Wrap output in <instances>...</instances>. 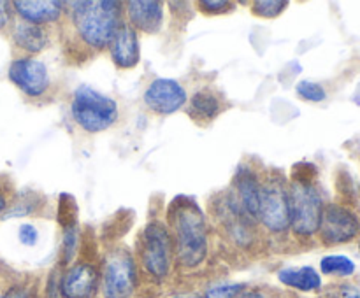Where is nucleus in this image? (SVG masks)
<instances>
[{"label": "nucleus", "instance_id": "12", "mask_svg": "<svg viewBox=\"0 0 360 298\" xmlns=\"http://www.w3.org/2000/svg\"><path fill=\"white\" fill-rule=\"evenodd\" d=\"M162 2L157 0H132L127 2V14L130 23L146 34H157L164 23Z\"/></svg>", "mask_w": 360, "mask_h": 298}, {"label": "nucleus", "instance_id": "14", "mask_svg": "<svg viewBox=\"0 0 360 298\" xmlns=\"http://www.w3.org/2000/svg\"><path fill=\"white\" fill-rule=\"evenodd\" d=\"M236 189H238V200L245 212L250 217H257L260 205V191H262V182L259 181L255 172L252 168L241 167L236 172L234 177Z\"/></svg>", "mask_w": 360, "mask_h": 298}, {"label": "nucleus", "instance_id": "26", "mask_svg": "<svg viewBox=\"0 0 360 298\" xmlns=\"http://www.w3.org/2000/svg\"><path fill=\"white\" fill-rule=\"evenodd\" d=\"M37 230L32 224H21L20 228V242L25 245H35L37 242Z\"/></svg>", "mask_w": 360, "mask_h": 298}, {"label": "nucleus", "instance_id": "29", "mask_svg": "<svg viewBox=\"0 0 360 298\" xmlns=\"http://www.w3.org/2000/svg\"><path fill=\"white\" fill-rule=\"evenodd\" d=\"M238 298H266L259 291H246V293H241Z\"/></svg>", "mask_w": 360, "mask_h": 298}, {"label": "nucleus", "instance_id": "20", "mask_svg": "<svg viewBox=\"0 0 360 298\" xmlns=\"http://www.w3.org/2000/svg\"><path fill=\"white\" fill-rule=\"evenodd\" d=\"M58 223L62 224L63 228L77 226V203L76 200L70 195H67V193H62V195H60Z\"/></svg>", "mask_w": 360, "mask_h": 298}, {"label": "nucleus", "instance_id": "16", "mask_svg": "<svg viewBox=\"0 0 360 298\" xmlns=\"http://www.w3.org/2000/svg\"><path fill=\"white\" fill-rule=\"evenodd\" d=\"M221 111V100L213 90L202 88L193 93L190 100V116L197 121H211L217 118Z\"/></svg>", "mask_w": 360, "mask_h": 298}, {"label": "nucleus", "instance_id": "19", "mask_svg": "<svg viewBox=\"0 0 360 298\" xmlns=\"http://www.w3.org/2000/svg\"><path fill=\"white\" fill-rule=\"evenodd\" d=\"M320 269L327 276H341L347 277L355 272V263L348 256L343 255H330L320 262Z\"/></svg>", "mask_w": 360, "mask_h": 298}, {"label": "nucleus", "instance_id": "17", "mask_svg": "<svg viewBox=\"0 0 360 298\" xmlns=\"http://www.w3.org/2000/svg\"><path fill=\"white\" fill-rule=\"evenodd\" d=\"M13 39L21 49L28 53L42 51L44 46L48 44V35H46L44 28L41 25L28 23V21H21L16 25Z\"/></svg>", "mask_w": 360, "mask_h": 298}, {"label": "nucleus", "instance_id": "5", "mask_svg": "<svg viewBox=\"0 0 360 298\" xmlns=\"http://www.w3.org/2000/svg\"><path fill=\"white\" fill-rule=\"evenodd\" d=\"M171 256H172V241L169 235L167 228L162 223L148 224L143 231V238H141V262H143L144 269L151 273V276L165 277L171 269Z\"/></svg>", "mask_w": 360, "mask_h": 298}, {"label": "nucleus", "instance_id": "6", "mask_svg": "<svg viewBox=\"0 0 360 298\" xmlns=\"http://www.w3.org/2000/svg\"><path fill=\"white\" fill-rule=\"evenodd\" d=\"M257 217L271 231H285L290 226L288 189L281 177H269L262 184Z\"/></svg>", "mask_w": 360, "mask_h": 298}, {"label": "nucleus", "instance_id": "18", "mask_svg": "<svg viewBox=\"0 0 360 298\" xmlns=\"http://www.w3.org/2000/svg\"><path fill=\"white\" fill-rule=\"evenodd\" d=\"M278 279L287 286L295 287L301 291H313L322 286L319 272L311 266H301V269H283L278 273Z\"/></svg>", "mask_w": 360, "mask_h": 298}, {"label": "nucleus", "instance_id": "15", "mask_svg": "<svg viewBox=\"0 0 360 298\" xmlns=\"http://www.w3.org/2000/svg\"><path fill=\"white\" fill-rule=\"evenodd\" d=\"M62 2L58 0H18L13 4L21 18L28 23L42 25L56 21L62 14Z\"/></svg>", "mask_w": 360, "mask_h": 298}, {"label": "nucleus", "instance_id": "9", "mask_svg": "<svg viewBox=\"0 0 360 298\" xmlns=\"http://www.w3.org/2000/svg\"><path fill=\"white\" fill-rule=\"evenodd\" d=\"M9 79L28 97H41L49 88L48 69L39 60H14L9 67Z\"/></svg>", "mask_w": 360, "mask_h": 298}, {"label": "nucleus", "instance_id": "7", "mask_svg": "<svg viewBox=\"0 0 360 298\" xmlns=\"http://www.w3.org/2000/svg\"><path fill=\"white\" fill-rule=\"evenodd\" d=\"M136 284L137 273L132 255L123 248L109 252L104 266L105 298H130Z\"/></svg>", "mask_w": 360, "mask_h": 298}, {"label": "nucleus", "instance_id": "3", "mask_svg": "<svg viewBox=\"0 0 360 298\" xmlns=\"http://www.w3.org/2000/svg\"><path fill=\"white\" fill-rule=\"evenodd\" d=\"M70 111L77 125L90 133L104 132L118 119L116 102L88 84H83L74 91Z\"/></svg>", "mask_w": 360, "mask_h": 298}, {"label": "nucleus", "instance_id": "21", "mask_svg": "<svg viewBox=\"0 0 360 298\" xmlns=\"http://www.w3.org/2000/svg\"><path fill=\"white\" fill-rule=\"evenodd\" d=\"M287 7V0H259V2H253V11L262 18H276Z\"/></svg>", "mask_w": 360, "mask_h": 298}, {"label": "nucleus", "instance_id": "27", "mask_svg": "<svg viewBox=\"0 0 360 298\" xmlns=\"http://www.w3.org/2000/svg\"><path fill=\"white\" fill-rule=\"evenodd\" d=\"M11 4L9 2H4V0H0V30H2L4 27H6L7 23H9L11 20Z\"/></svg>", "mask_w": 360, "mask_h": 298}, {"label": "nucleus", "instance_id": "22", "mask_svg": "<svg viewBox=\"0 0 360 298\" xmlns=\"http://www.w3.org/2000/svg\"><path fill=\"white\" fill-rule=\"evenodd\" d=\"M295 91L299 93V97L304 98V100L309 102H322L326 100L327 93L323 90L322 84L313 83V81H301V83L295 86Z\"/></svg>", "mask_w": 360, "mask_h": 298}, {"label": "nucleus", "instance_id": "8", "mask_svg": "<svg viewBox=\"0 0 360 298\" xmlns=\"http://www.w3.org/2000/svg\"><path fill=\"white\" fill-rule=\"evenodd\" d=\"M360 231V221L350 209L343 205L323 207L322 223H320V233L327 244H343L357 237Z\"/></svg>", "mask_w": 360, "mask_h": 298}, {"label": "nucleus", "instance_id": "11", "mask_svg": "<svg viewBox=\"0 0 360 298\" xmlns=\"http://www.w3.org/2000/svg\"><path fill=\"white\" fill-rule=\"evenodd\" d=\"M111 58L120 69H132L139 63V37L129 25H120L111 41Z\"/></svg>", "mask_w": 360, "mask_h": 298}, {"label": "nucleus", "instance_id": "30", "mask_svg": "<svg viewBox=\"0 0 360 298\" xmlns=\"http://www.w3.org/2000/svg\"><path fill=\"white\" fill-rule=\"evenodd\" d=\"M172 298H200L199 294H176V297Z\"/></svg>", "mask_w": 360, "mask_h": 298}, {"label": "nucleus", "instance_id": "2", "mask_svg": "<svg viewBox=\"0 0 360 298\" xmlns=\"http://www.w3.org/2000/svg\"><path fill=\"white\" fill-rule=\"evenodd\" d=\"M72 20L77 34L91 48L102 49L111 44L116 30L120 28V2H70Z\"/></svg>", "mask_w": 360, "mask_h": 298}, {"label": "nucleus", "instance_id": "24", "mask_svg": "<svg viewBox=\"0 0 360 298\" xmlns=\"http://www.w3.org/2000/svg\"><path fill=\"white\" fill-rule=\"evenodd\" d=\"M243 284H224V286L211 287L206 298H238L243 291Z\"/></svg>", "mask_w": 360, "mask_h": 298}, {"label": "nucleus", "instance_id": "28", "mask_svg": "<svg viewBox=\"0 0 360 298\" xmlns=\"http://www.w3.org/2000/svg\"><path fill=\"white\" fill-rule=\"evenodd\" d=\"M2 298H32V297H30V293H28V291L20 290V287H14V290H11L9 293H7L6 297H2Z\"/></svg>", "mask_w": 360, "mask_h": 298}, {"label": "nucleus", "instance_id": "13", "mask_svg": "<svg viewBox=\"0 0 360 298\" xmlns=\"http://www.w3.org/2000/svg\"><path fill=\"white\" fill-rule=\"evenodd\" d=\"M97 286V270L88 263H77L62 280V294L65 298H90Z\"/></svg>", "mask_w": 360, "mask_h": 298}, {"label": "nucleus", "instance_id": "31", "mask_svg": "<svg viewBox=\"0 0 360 298\" xmlns=\"http://www.w3.org/2000/svg\"><path fill=\"white\" fill-rule=\"evenodd\" d=\"M4 207H6V200H4V196L0 195V212L4 210Z\"/></svg>", "mask_w": 360, "mask_h": 298}, {"label": "nucleus", "instance_id": "25", "mask_svg": "<svg viewBox=\"0 0 360 298\" xmlns=\"http://www.w3.org/2000/svg\"><path fill=\"white\" fill-rule=\"evenodd\" d=\"M234 4L227 2V0H202L199 2V7H202V11L210 14H220V13H227V11L232 9Z\"/></svg>", "mask_w": 360, "mask_h": 298}, {"label": "nucleus", "instance_id": "33", "mask_svg": "<svg viewBox=\"0 0 360 298\" xmlns=\"http://www.w3.org/2000/svg\"><path fill=\"white\" fill-rule=\"evenodd\" d=\"M359 249H360V244H359Z\"/></svg>", "mask_w": 360, "mask_h": 298}, {"label": "nucleus", "instance_id": "10", "mask_svg": "<svg viewBox=\"0 0 360 298\" xmlns=\"http://www.w3.org/2000/svg\"><path fill=\"white\" fill-rule=\"evenodd\" d=\"M186 102V90L174 79H155L144 91V104L157 114H172Z\"/></svg>", "mask_w": 360, "mask_h": 298}, {"label": "nucleus", "instance_id": "23", "mask_svg": "<svg viewBox=\"0 0 360 298\" xmlns=\"http://www.w3.org/2000/svg\"><path fill=\"white\" fill-rule=\"evenodd\" d=\"M79 230L77 226L65 228V233H63V249H62V259L63 262H70L77 249V242H79Z\"/></svg>", "mask_w": 360, "mask_h": 298}, {"label": "nucleus", "instance_id": "1", "mask_svg": "<svg viewBox=\"0 0 360 298\" xmlns=\"http://www.w3.org/2000/svg\"><path fill=\"white\" fill-rule=\"evenodd\" d=\"M169 221L174 230L176 255L183 266H197L207 252V226L195 200L179 196L171 203Z\"/></svg>", "mask_w": 360, "mask_h": 298}, {"label": "nucleus", "instance_id": "32", "mask_svg": "<svg viewBox=\"0 0 360 298\" xmlns=\"http://www.w3.org/2000/svg\"><path fill=\"white\" fill-rule=\"evenodd\" d=\"M345 298H360V294L357 293V291H354V293L347 294V297H345Z\"/></svg>", "mask_w": 360, "mask_h": 298}, {"label": "nucleus", "instance_id": "4", "mask_svg": "<svg viewBox=\"0 0 360 298\" xmlns=\"http://www.w3.org/2000/svg\"><path fill=\"white\" fill-rule=\"evenodd\" d=\"M288 209L295 233L309 237L320 230L323 202L319 189L311 182H292L288 188Z\"/></svg>", "mask_w": 360, "mask_h": 298}]
</instances>
